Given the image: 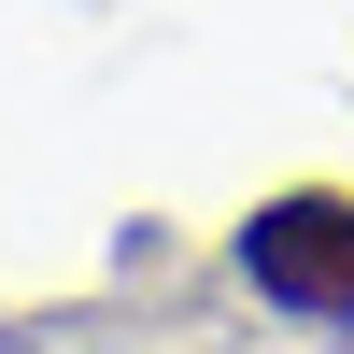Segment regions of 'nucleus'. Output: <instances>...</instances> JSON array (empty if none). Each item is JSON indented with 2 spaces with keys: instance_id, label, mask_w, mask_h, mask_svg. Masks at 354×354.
Wrapping results in <instances>:
<instances>
[{
  "instance_id": "nucleus-1",
  "label": "nucleus",
  "mask_w": 354,
  "mask_h": 354,
  "mask_svg": "<svg viewBox=\"0 0 354 354\" xmlns=\"http://www.w3.org/2000/svg\"><path fill=\"white\" fill-rule=\"evenodd\" d=\"M241 283L283 312V326H340L354 340V185H283L241 213Z\"/></svg>"
}]
</instances>
